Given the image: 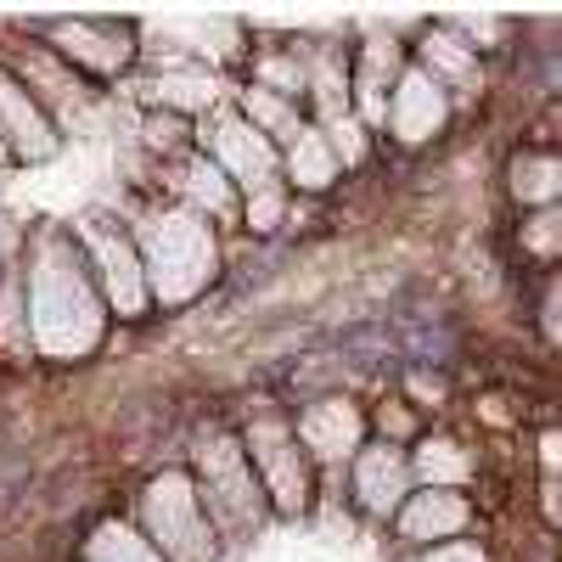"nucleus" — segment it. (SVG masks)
<instances>
[{"instance_id":"nucleus-24","label":"nucleus","mask_w":562,"mask_h":562,"mask_svg":"<svg viewBox=\"0 0 562 562\" xmlns=\"http://www.w3.org/2000/svg\"><path fill=\"white\" fill-rule=\"evenodd\" d=\"M243 214H248V225H254V231H276V225H281V214H288V192H281V180L254 186L248 203H243Z\"/></svg>"},{"instance_id":"nucleus-5","label":"nucleus","mask_w":562,"mask_h":562,"mask_svg":"<svg viewBox=\"0 0 562 562\" xmlns=\"http://www.w3.org/2000/svg\"><path fill=\"white\" fill-rule=\"evenodd\" d=\"M243 456H248V467H254L259 490H265L281 512H299V506L310 501V461H304L293 428H288L281 416L265 411V416L254 422L248 439H243Z\"/></svg>"},{"instance_id":"nucleus-8","label":"nucleus","mask_w":562,"mask_h":562,"mask_svg":"<svg viewBox=\"0 0 562 562\" xmlns=\"http://www.w3.org/2000/svg\"><path fill=\"white\" fill-rule=\"evenodd\" d=\"M445 113H450L445 90L422 74V68H405V74L394 79V97H389V119H383V124H394L400 140H428V135L445 130Z\"/></svg>"},{"instance_id":"nucleus-15","label":"nucleus","mask_w":562,"mask_h":562,"mask_svg":"<svg viewBox=\"0 0 562 562\" xmlns=\"http://www.w3.org/2000/svg\"><path fill=\"white\" fill-rule=\"evenodd\" d=\"M147 102H158L164 113H203V108H214L220 102V79L209 74V68H164V74H153L147 85Z\"/></svg>"},{"instance_id":"nucleus-14","label":"nucleus","mask_w":562,"mask_h":562,"mask_svg":"<svg viewBox=\"0 0 562 562\" xmlns=\"http://www.w3.org/2000/svg\"><path fill=\"white\" fill-rule=\"evenodd\" d=\"M0 135L12 140L18 158H45L57 147L52 124H45V113L29 102V90H18L12 79H0Z\"/></svg>"},{"instance_id":"nucleus-7","label":"nucleus","mask_w":562,"mask_h":562,"mask_svg":"<svg viewBox=\"0 0 562 562\" xmlns=\"http://www.w3.org/2000/svg\"><path fill=\"white\" fill-rule=\"evenodd\" d=\"M203 140H209V164H214L225 180H237L243 192H254V186H270L276 169H281V153L270 147V140H265L243 113L214 119V130H209Z\"/></svg>"},{"instance_id":"nucleus-26","label":"nucleus","mask_w":562,"mask_h":562,"mask_svg":"<svg viewBox=\"0 0 562 562\" xmlns=\"http://www.w3.org/2000/svg\"><path fill=\"white\" fill-rule=\"evenodd\" d=\"M180 135H186V124H180L175 113H153V119H147V147H153V153H175Z\"/></svg>"},{"instance_id":"nucleus-10","label":"nucleus","mask_w":562,"mask_h":562,"mask_svg":"<svg viewBox=\"0 0 562 562\" xmlns=\"http://www.w3.org/2000/svg\"><path fill=\"white\" fill-rule=\"evenodd\" d=\"M57 52L97 68V74H119L135 52V29L124 23H90V18H74V23H57Z\"/></svg>"},{"instance_id":"nucleus-19","label":"nucleus","mask_w":562,"mask_h":562,"mask_svg":"<svg viewBox=\"0 0 562 562\" xmlns=\"http://www.w3.org/2000/svg\"><path fill=\"white\" fill-rule=\"evenodd\" d=\"M243 119L270 140V147H276V140H293L299 130H304V119L293 113V102H281V97H270V90H243Z\"/></svg>"},{"instance_id":"nucleus-1","label":"nucleus","mask_w":562,"mask_h":562,"mask_svg":"<svg viewBox=\"0 0 562 562\" xmlns=\"http://www.w3.org/2000/svg\"><path fill=\"white\" fill-rule=\"evenodd\" d=\"M29 315H34V349L52 360H79L102 344V293L90 281L85 254L63 231L40 237L29 270Z\"/></svg>"},{"instance_id":"nucleus-2","label":"nucleus","mask_w":562,"mask_h":562,"mask_svg":"<svg viewBox=\"0 0 562 562\" xmlns=\"http://www.w3.org/2000/svg\"><path fill=\"white\" fill-rule=\"evenodd\" d=\"M140 276H147V299L153 304H192L214 270H220V243L203 214L192 209H164L140 225Z\"/></svg>"},{"instance_id":"nucleus-28","label":"nucleus","mask_w":562,"mask_h":562,"mask_svg":"<svg viewBox=\"0 0 562 562\" xmlns=\"http://www.w3.org/2000/svg\"><path fill=\"white\" fill-rule=\"evenodd\" d=\"M378 422H383V434H389V439H400V434L411 428V422H405V411H389V405H383V416H378Z\"/></svg>"},{"instance_id":"nucleus-4","label":"nucleus","mask_w":562,"mask_h":562,"mask_svg":"<svg viewBox=\"0 0 562 562\" xmlns=\"http://www.w3.org/2000/svg\"><path fill=\"white\" fill-rule=\"evenodd\" d=\"M140 524H147V546L164 562H220V535L198 501V484L186 473H158L147 484Z\"/></svg>"},{"instance_id":"nucleus-20","label":"nucleus","mask_w":562,"mask_h":562,"mask_svg":"<svg viewBox=\"0 0 562 562\" xmlns=\"http://www.w3.org/2000/svg\"><path fill=\"white\" fill-rule=\"evenodd\" d=\"M180 192L192 198V214H203V220H209V214H214V220L231 214V180H225L209 158H192V164L180 169Z\"/></svg>"},{"instance_id":"nucleus-17","label":"nucleus","mask_w":562,"mask_h":562,"mask_svg":"<svg viewBox=\"0 0 562 562\" xmlns=\"http://www.w3.org/2000/svg\"><path fill=\"white\" fill-rule=\"evenodd\" d=\"M422 74H428L439 90H445V85H479L473 45H461V40H450V34H428V40H422Z\"/></svg>"},{"instance_id":"nucleus-27","label":"nucleus","mask_w":562,"mask_h":562,"mask_svg":"<svg viewBox=\"0 0 562 562\" xmlns=\"http://www.w3.org/2000/svg\"><path fill=\"white\" fill-rule=\"evenodd\" d=\"M416 562H490L479 546H467V540H445V546H434V551H422Z\"/></svg>"},{"instance_id":"nucleus-11","label":"nucleus","mask_w":562,"mask_h":562,"mask_svg":"<svg viewBox=\"0 0 562 562\" xmlns=\"http://www.w3.org/2000/svg\"><path fill=\"white\" fill-rule=\"evenodd\" d=\"M400 79V45L394 40H371L360 52V68L349 74V102L360 124H383L389 119V85Z\"/></svg>"},{"instance_id":"nucleus-29","label":"nucleus","mask_w":562,"mask_h":562,"mask_svg":"<svg viewBox=\"0 0 562 562\" xmlns=\"http://www.w3.org/2000/svg\"><path fill=\"white\" fill-rule=\"evenodd\" d=\"M411 389H416V394H422V400H439V394H445V389H439V383H428V378H416V383H411Z\"/></svg>"},{"instance_id":"nucleus-3","label":"nucleus","mask_w":562,"mask_h":562,"mask_svg":"<svg viewBox=\"0 0 562 562\" xmlns=\"http://www.w3.org/2000/svg\"><path fill=\"white\" fill-rule=\"evenodd\" d=\"M192 484H198V501H203V512H209L214 535L248 540V535L265 524V490H259V479H254V467H248V456H243L237 439L214 434V439L198 450V479H192Z\"/></svg>"},{"instance_id":"nucleus-16","label":"nucleus","mask_w":562,"mask_h":562,"mask_svg":"<svg viewBox=\"0 0 562 562\" xmlns=\"http://www.w3.org/2000/svg\"><path fill=\"white\" fill-rule=\"evenodd\" d=\"M288 180H299L304 192H321V186H333L338 180V158H333V147H326V135L315 130V124H304L293 140H288Z\"/></svg>"},{"instance_id":"nucleus-12","label":"nucleus","mask_w":562,"mask_h":562,"mask_svg":"<svg viewBox=\"0 0 562 562\" xmlns=\"http://www.w3.org/2000/svg\"><path fill=\"white\" fill-rule=\"evenodd\" d=\"M355 495L371 512H400V501L411 495V461L394 445L355 450Z\"/></svg>"},{"instance_id":"nucleus-23","label":"nucleus","mask_w":562,"mask_h":562,"mask_svg":"<svg viewBox=\"0 0 562 562\" xmlns=\"http://www.w3.org/2000/svg\"><path fill=\"white\" fill-rule=\"evenodd\" d=\"M315 130L326 135V147H333V158H338V164H360V158H366V124H360L355 113L321 119Z\"/></svg>"},{"instance_id":"nucleus-21","label":"nucleus","mask_w":562,"mask_h":562,"mask_svg":"<svg viewBox=\"0 0 562 562\" xmlns=\"http://www.w3.org/2000/svg\"><path fill=\"white\" fill-rule=\"evenodd\" d=\"M85 562H164V557L147 546V535H135L130 524H102L97 535H90Z\"/></svg>"},{"instance_id":"nucleus-6","label":"nucleus","mask_w":562,"mask_h":562,"mask_svg":"<svg viewBox=\"0 0 562 562\" xmlns=\"http://www.w3.org/2000/svg\"><path fill=\"white\" fill-rule=\"evenodd\" d=\"M79 248H85V265L97 270V288L102 299L119 310V315H140L153 299H147V276H140V254L124 231H113L108 220H85L79 225Z\"/></svg>"},{"instance_id":"nucleus-9","label":"nucleus","mask_w":562,"mask_h":562,"mask_svg":"<svg viewBox=\"0 0 562 562\" xmlns=\"http://www.w3.org/2000/svg\"><path fill=\"white\" fill-rule=\"evenodd\" d=\"M360 434H366V422H360V411H355L349 400H321V405H310V411L299 416V428H293V439H299L310 456H321V461L355 456V450H360Z\"/></svg>"},{"instance_id":"nucleus-18","label":"nucleus","mask_w":562,"mask_h":562,"mask_svg":"<svg viewBox=\"0 0 562 562\" xmlns=\"http://www.w3.org/2000/svg\"><path fill=\"white\" fill-rule=\"evenodd\" d=\"M467 473H473V461L450 439H428L411 461V479H422V490H456V484H467Z\"/></svg>"},{"instance_id":"nucleus-22","label":"nucleus","mask_w":562,"mask_h":562,"mask_svg":"<svg viewBox=\"0 0 562 562\" xmlns=\"http://www.w3.org/2000/svg\"><path fill=\"white\" fill-rule=\"evenodd\" d=\"M512 192H518L524 203L551 209L557 203V158H518L512 164Z\"/></svg>"},{"instance_id":"nucleus-25","label":"nucleus","mask_w":562,"mask_h":562,"mask_svg":"<svg viewBox=\"0 0 562 562\" xmlns=\"http://www.w3.org/2000/svg\"><path fill=\"white\" fill-rule=\"evenodd\" d=\"M557 225H562V220H557V209H540V214L524 225V248H529V254H540V259H551V254H557Z\"/></svg>"},{"instance_id":"nucleus-13","label":"nucleus","mask_w":562,"mask_h":562,"mask_svg":"<svg viewBox=\"0 0 562 562\" xmlns=\"http://www.w3.org/2000/svg\"><path fill=\"white\" fill-rule=\"evenodd\" d=\"M461 529H467V501L456 490H422V495H405L400 501V535L416 540V546L450 540Z\"/></svg>"}]
</instances>
